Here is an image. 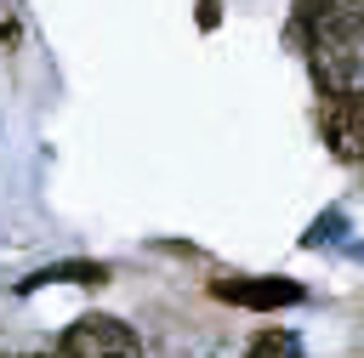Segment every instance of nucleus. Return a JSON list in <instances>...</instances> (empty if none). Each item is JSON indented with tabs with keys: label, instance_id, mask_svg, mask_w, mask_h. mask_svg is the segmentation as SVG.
<instances>
[{
	"label": "nucleus",
	"instance_id": "nucleus-1",
	"mask_svg": "<svg viewBox=\"0 0 364 358\" xmlns=\"http://www.w3.org/2000/svg\"><path fill=\"white\" fill-rule=\"evenodd\" d=\"M63 358H142V341H136V330L125 324V318H114V313H85V318H74L68 330H63V347H57Z\"/></svg>",
	"mask_w": 364,
	"mask_h": 358
},
{
	"label": "nucleus",
	"instance_id": "nucleus-2",
	"mask_svg": "<svg viewBox=\"0 0 364 358\" xmlns=\"http://www.w3.org/2000/svg\"><path fill=\"white\" fill-rule=\"evenodd\" d=\"M307 68H313L324 97L364 91V28L341 34V40H324V45H307Z\"/></svg>",
	"mask_w": 364,
	"mask_h": 358
},
{
	"label": "nucleus",
	"instance_id": "nucleus-3",
	"mask_svg": "<svg viewBox=\"0 0 364 358\" xmlns=\"http://www.w3.org/2000/svg\"><path fill=\"white\" fill-rule=\"evenodd\" d=\"M290 28H296L301 51L324 45V40H341V34H358L364 28V0H296Z\"/></svg>",
	"mask_w": 364,
	"mask_h": 358
},
{
	"label": "nucleus",
	"instance_id": "nucleus-4",
	"mask_svg": "<svg viewBox=\"0 0 364 358\" xmlns=\"http://www.w3.org/2000/svg\"><path fill=\"white\" fill-rule=\"evenodd\" d=\"M318 131H324V142H330L336 159L364 165V91L324 97V108H318Z\"/></svg>",
	"mask_w": 364,
	"mask_h": 358
},
{
	"label": "nucleus",
	"instance_id": "nucleus-5",
	"mask_svg": "<svg viewBox=\"0 0 364 358\" xmlns=\"http://www.w3.org/2000/svg\"><path fill=\"white\" fill-rule=\"evenodd\" d=\"M216 301H233V307H256V313H273V307H301L307 290L296 278H216L210 284Z\"/></svg>",
	"mask_w": 364,
	"mask_h": 358
},
{
	"label": "nucleus",
	"instance_id": "nucleus-6",
	"mask_svg": "<svg viewBox=\"0 0 364 358\" xmlns=\"http://www.w3.org/2000/svg\"><path fill=\"white\" fill-rule=\"evenodd\" d=\"M102 278H108V267H102V261H51V267L28 273L17 290L28 295V290H46V284H102Z\"/></svg>",
	"mask_w": 364,
	"mask_h": 358
},
{
	"label": "nucleus",
	"instance_id": "nucleus-7",
	"mask_svg": "<svg viewBox=\"0 0 364 358\" xmlns=\"http://www.w3.org/2000/svg\"><path fill=\"white\" fill-rule=\"evenodd\" d=\"M245 358H307V352H301V341H296L290 330H262Z\"/></svg>",
	"mask_w": 364,
	"mask_h": 358
},
{
	"label": "nucleus",
	"instance_id": "nucleus-8",
	"mask_svg": "<svg viewBox=\"0 0 364 358\" xmlns=\"http://www.w3.org/2000/svg\"><path fill=\"white\" fill-rule=\"evenodd\" d=\"M0 358H46V352H0ZM63 358V352H57Z\"/></svg>",
	"mask_w": 364,
	"mask_h": 358
}]
</instances>
